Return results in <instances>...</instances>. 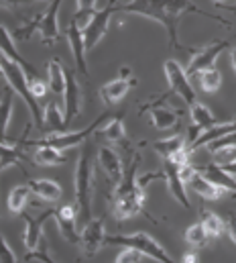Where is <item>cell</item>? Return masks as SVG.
I'll return each instance as SVG.
<instances>
[{
  "mask_svg": "<svg viewBox=\"0 0 236 263\" xmlns=\"http://www.w3.org/2000/svg\"><path fill=\"white\" fill-rule=\"evenodd\" d=\"M116 12H126V14H139L145 18H151L155 23H161L167 31L169 37V47L175 49H185V45L179 41V23L185 14H200L218 21L224 27H230L228 21L218 18L214 14H208L206 10L198 8L191 0H130L128 4H118Z\"/></svg>",
  "mask_w": 236,
  "mask_h": 263,
  "instance_id": "obj_1",
  "label": "cell"
},
{
  "mask_svg": "<svg viewBox=\"0 0 236 263\" xmlns=\"http://www.w3.org/2000/svg\"><path fill=\"white\" fill-rule=\"evenodd\" d=\"M139 161L141 155L136 153L132 157V161L128 163V167L124 170V178L122 182L114 188V216L116 220H126L132 218L136 214H145V188L139 184L136 178V170H139Z\"/></svg>",
  "mask_w": 236,
  "mask_h": 263,
  "instance_id": "obj_2",
  "label": "cell"
},
{
  "mask_svg": "<svg viewBox=\"0 0 236 263\" xmlns=\"http://www.w3.org/2000/svg\"><path fill=\"white\" fill-rule=\"evenodd\" d=\"M92 196H94V151L82 149L75 165V202L80 220L86 224L92 220Z\"/></svg>",
  "mask_w": 236,
  "mask_h": 263,
  "instance_id": "obj_3",
  "label": "cell"
},
{
  "mask_svg": "<svg viewBox=\"0 0 236 263\" xmlns=\"http://www.w3.org/2000/svg\"><path fill=\"white\" fill-rule=\"evenodd\" d=\"M0 67H2V71H4L6 84H8V86L14 90V94L21 96V98L25 100V104L29 106V112H31L35 125H37L39 129H43V127H45V117H43V110H41L37 98H35V96L31 94V90H29V80H27L25 69L18 66V64H14V62L2 58V55H0Z\"/></svg>",
  "mask_w": 236,
  "mask_h": 263,
  "instance_id": "obj_4",
  "label": "cell"
},
{
  "mask_svg": "<svg viewBox=\"0 0 236 263\" xmlns=\"http://www.w3.org/2000/svg\"><path fill=\"white\" fill-rule=\"evenodd\" d=\"M106 243L110 245H120V247H132L136 251H141L145 257H151L157 263H173L169 257V253L163 249L161 243H157L151 235L147 233H134V235H112L106 237Z\"/></svg>",
  "mask_w": 236,
  "mask_h": 263,
  "instance_id": "obj_5",
  "label": "cell"
},
{
  "mask_svg": "<svg viewBox=\"0 0 236 263\" xmlns=\"http://www.w3.org/2000/svg\"><path fill=\"white\" fill-rule=\"evenodd\" d=\"M108 115H102V117H98L92 125H88L86 129H82V131H61V133H51V135H45L41 141H29V145H33V147H41V145H49V147H55L59 151H63V149H71V147H77V145H82L92 133L98 131V125L106 119Z\"/></svg>",
  "mask_w": 236,
  "mask_h": 263,
  "instance_id": "obj_6",
  "label": "cell"
},
{
  "mask_svg": "<svg viewBox=\"0 0 236 263\" xmlns=\"http://www.w3.org/2000/svg\"><path fill=\"white\" fill-rule=\"evenodd\" d=\"M116 10H118V0H108L106 8L94 12L90 25L84 29V41H86V49H88V51L94 49V47L102 41V37H104L106 31H108L110 18H112V14H114Z\"/></svg>",
  "mask_w": 236,
  "mask_h": 263,
  "instance_id": "obj_7",
  "label": "cell"
},
{
  "mask_svg": "<svg viewBox=\"0 0 236 263\" xmlns=\"http://www.w3.org/2000/svg\"><path fill=\"white\" fill-rule=\"evenodd\" d=\"M163 69H165V78H167V84H169V88H171L173 94H177V96H179L183 102H187L189 106H191L193 102H198L195 92H193V88H191V80L187 78L185 69L179 66V62L167 60Z\"/></svg>",
  "mask_w": 236,
  "mask_h": 263,
  "instance_id": "obj_8",
  "label": "cell"
},
{
  "mask_svg": "<svg viewBox=\"0 0 236 263\" xmlns=\"http://www.w3.org/2000/svg\"><path fill=\"white\" fill-rule=\"evenodd\" d=\"M224 49H228V41H214V43L202 47L200 51H195V53L191 55V60H189V66L185 69L187 78H195V76H200L204 69L214 67L216 60L220 58V53H222Z\"/></svg>",
  "mask_w": 236,
  "mask_h": 263,
  "instance_id": "obj_9",
  "label": "cell"
},
{
  "mask_svg": "<svg viewBox=\"0 0 236 263\" xmlns=\"http://www.w3.org/2000/svg\"><path fill=\"white\" fill-rule=\"evenodd\" d=\"M80 243H82V249L88 257L96 255L102 249V245L106 243L104 220L102 218H92L90 222H86L82 233H80Z\"/></svg>",
  "mask_w": 236,
  "mask_h": 263,
  "instance_id": "obj_10",
  "label": "cell"
},
{
  "mask_svg": "<svg viewBox=\"0 0 236 263\" xmlns=\"http://www.w3.org/2000/svg\"><path fill=\"white\" fill-rule=\"evenodd\" d=\"M132 86H134V78H132L130 67H122L118 78H114L112 82H106L100 88V98L104 100V104H116L128 94Z\"/></svg>",
  "mask_w": 236,
  "mask_h": 263,
  "instance_id": "obj_11",
  "label": "cell"
},
{
  "mask_svg": "<svg viewBox=\"0 0 236 263\" xmlns=\"http://www.w3.org/2000/svg\"><path fill=\"white\" fill-rule=\"evenodd\" d=\"M65 92H63V123L65 129L69 127V123L80 115V102H82V92H80V84L75 80L73 71H65Z\"/></svg>",
  "mask_w": 236,
  "mask_h": 263,
  "instance_id": "obj_12",
  "label": "cell"
},
{
  "mask_svg": "<svg viewBox=\"0 0 236 263\" xmlns=\"http://www.w3.org/2000/svg\"><path fill=\"white\" fill-rule=\"evenodd\" d=\"M53 214H55V208H51V210H45V212H41L39 216H31V214H23V218H25V247H27V253H33V251H37V247H39V241H41V227L49 220V218H53Z\"/></svg>",
  "mask_w": 236,
  "mask_h": 263,
  "instance_id": "obj_13",
  "label": "cell"
},
{
  "mask_svg": "<svg viewBox=\"0 0 236 263\" xmlns=\"http://www.w3.org/2000/svg\"><path fill=\"white\" fill-rule=\"evenodd\" d=\"M61 2L63 0H51L49 8L45 12H41V23H39V35H41V41L45 45H53L59 41V23H57V14L59 8H61Z\"/></svg>",
  "mask_w": 236,
  "mask_h": 263,
  "instance_id": "obj_14",
  "label": "cell"
},
{
  "mask_svg": "<svg viewBox=\"0 0 236 263\" xmlns=\"http://www.w3.org/2000/svg\"><path fill=\"white\" fill-rule=\"evenodd\" d=\"M53 218H55V222H57V229H59V233H61V237H63L67 243H77V241H80L75 206L67 204V206L55 208Z\"/></svg>",
  "mask_w": 236,
  "mask_h": 263,
  "instance_id": "obj_15",
  "label": "cell"
},
{
  "mask_svg": "<svg viewBox=\"0 0 236 263\" xmlns=\"http://www.w3.org/2000/svg\"><path fill=\"white\" fill-rule=\"evenodd\" d=\"M195 172L200 176H204L208 182H212L214 186L222 188L224 192H232L236 194V178L232 174H228L220 163H208V165H195Z\"/></svg>",
  "mask_w": 236,
  "mask_h": 263,
  "instance_id": "obj_16",
  "label": "cell"
},
{
  "mask_svg": "<svg viewBox=\"0 0 236 263\" xmlns=\"http://www.w3.org/2000/svg\"><path fill=\"white\" fill-rule=\"evenodd\" d=\"M98 165L104 170L106 178L112 182L114 188L122 182V178H124V165H122V159H120V155H118L114 149L102 147L98 151Z\"/></svg>",
  "mask_w": 236,
  "mask_h": 263,
  "instance_id": "obj_17",
  "label": "cell"
},
{
  "mask_svg": "<svg viewBox=\"0 0 236 263\" xmlns=\"http://www.w3.org/2000/svg\"><path fill=\"white\" fill-rule=\"evenodd\" d=\"M189 119L193 123V129H189V145L202 135L204 131L212 129L216 125V119L214 115L208 110V106H204L202 102H193L189 106Z\"/></svg>",
  "mask_w": 236,
  "mask_h": 263,
  "instance_id": "obj_18",
  "label": "cell"
},
{
  "mask_svg": "<svg viewBox=\"0 0 236 263\" xmlns=\"http://www.w3.org/2000/svg\"><path fill=\"white\" fill-rule=\"evenodd\" d=\"M163 180L167 182V188L171 192V196L183 208H191V202L187 200V192H185V184L179 178V165H175L171 159H165V170H163Z\"/></svg>",
  "mask_w": 236,
  "mask_h": 263,
  "instance_id": "obj_19",
  "label": "cell"
},
{
  "mask_svg": "<svg viewBox=\"0 0 236 263\" xmlns=\"http://www.w3.org/2000/svg\"><path fill=\"white\" fill-rule=\"evenodd\" d=\"M67 41H69V47L73 51V60H75V66L77 71L88 76V64H86V41H84V31L71 21L69 27H67Z\"/></svg>",
  "mask_w": 236,
  "mask_h": 263,
  "instance_id": "obj_20",
  "label": "cell"
},
{
  "mask_svg": "<svg viewBox=\"0 0 236 263\" xmlns=\"http://www.w3.org/2000/svg\"><path fill=\"white\" fill-rule=\"evenodd\" d=\"M143 110H151V123L155 129L159 131H171L179 125V117L173 108L165 106V104H149V106H143Z\"/></svg>",
  "mask_w": 236,
  "mask_h": 263,
  "instance_id": "obj_21",
  "label": "cell"
},
{
  "mask_svg": "<svg viewBox=\"0 0 236 263\" xmlns=\"http://www.w3.org/2000/svg\"><path fill=\"white\" fill-rule=\"evenodd\" d=\"M0 55H2V58H6V60H10V62H14V64H18L25 71H29L31 76H35L33 66H31V64H27V62L23 60V55L16 51L14 37H12V33H10L4 25H0Z\"/></svg>",
  "mask_w": 236,
  "mask_h": 263,
  "instance_id": "obj_22",
  "label": "cell"
},
{
  "mask_svg": "<svg viewBox=\"0 0 236 263\" xmlns=\"http://www.w3.org/2000/svg\"><path fill=\"white\" fill-rule=\"evenodd\" d=\"M12 102H14V90L6 86L2 98H0V141L8 143V123L12 117Z\"/></svg>",
  "mask_w": 236,
  "mask_h": 263,
  "instance_id": "obj_23",
  "label": "cell"
},
{
  "mask_svg": "<svg viewBox=\"0 0 236 263\" xmlns=\"http://www.w3.org/2000/svg\"><path fill=\"white\" fill-rule=\"evenodd\" d=\"M189 188H191V192H195L198 196H202L204 200H218V198H222V194H224L222 188L214 186L212 182H208V180H206L204 176H200L198 172H195L193 178L189 180Z\"/></svg>",
  "mask_w": 236,
  "mask_h": 263,
  "instance_id": "obj_24",
  "label": "cell"
},
{
  "mask_svg": "<svg viewBox=\"0 0 236 263\" xmlns=\"http://www.w3.org/2000/svg\"><path fill=\"white\" fill-rule=\"evenodd\" d=\"M29 186L35 196L43 198L47 202H55L61 198V186L55 180H33V182H29Z\"/></svg>",
  "mask_w": 236,
  "mask_h": 263,
  "instance_id": "obj_25",
  "label": "cell"
},
{
  "mask_svg": "<svg viewBox=\"0 0 236 263\" xmlns=\"http://www.w3.org/2000/svg\"><path fill=\"white\" fill-rule=\"evenodd\" d=\"M33 161L37 163V165H45V167H55V165H61V163H65L67 161V157L55 149V147H49V145H41L37 151H35V155H33Z\"/></svg>",
  "mask_w": 236,
  "mask_h": 263,
  "instance_id": "obj_26",
  "label": "cell"
},
{
  "mask_svg": "<svg viewBox=\"0 0 236 263\" xmlns=\"http://www.w3.org/2000/svg\"><path fill=\"white\" fill-rule=\"evenodd\" d=\"M153 147H155V151H157L163 159H171L177 151L185 149V137H183V135H171V137H167V139L155 141Z\"/></svg>",
  "mask_w": 236,
  "mask_h": 263,
  "instance_id": "obj_27",
  "label": "cell"
},
{
  "mask_svg": "<svg viewBox=\"0 0 236 263\" xmlns=\"http://www.w3.org/2000/svg\"><path fill=\"white\" fill-rule=\"evenodd\" d=\"M23 149H21V143H14V145H8V143H2L0 141V172L10 167V165H21V159H23Z\"/></svg>",
  "mask_w": 236,
  "mask_h": 263,
  "instance_id": "obj_28",
  "label": "cell"
},
{
  "mask_svg": "<svg viewBox=\"0 0 236 263\" xmlns=\"http://www.w3.org/2000/svg\"><path fill=\"white\" fill-rule=\"evenodd\" d=\"M65 67L59 64L57 60H51L49 62V66H47V73H49V88L53 90V94H57V96H63V92H65Z\"/></svg>",
  "mask_w": 236,
  "mask_h": 263,
  "instance_id": "obj_29",
  "label": "cell"
},
{
  "mask_svg": "<svg viewBox=\"0 0 236 263\" xmlns=\"http://www.w3.org/2000/svg\"><path fill=\"white\" fill-rule=\"evenodd\" d=\"M31 194H33L31 186H16V188H12L10 194H8V200H6L8 210H12L14 214H23V210H25Z\"/></svg>",
  "mask_w": 236,
  "mask_h": 263,
  "instance_id": "obj_30",
  "label": "cell"
},
{
  "mask_svg": "<svg viewBox=\"0 0 236 263\" xmlns=\"http://www.w3.org/2000/svg\"><path fill=\"white\" fill-rule=\"evenodd\" d=\"M200 222L204 224V229H206V233L210 235V239H212V237H220V235L226 231L224 218H220V216H218L216 212H212V210H202Z\"/></svg>",
  "mask_w": 236,
  "mask_h": 263,
  "instance_id": "obj_31",
  "label": "cell"
},
{
  "mask_svg": "<svg viewBox=\"0 0 236 263\" xmlns=\"http://www.w3.org/2000/svg\"><path fill=\"white\" fill-rule=\"evenodd\" d=\"M198 80H200V88H202L204 92H208V94L220 90V86H222V73H220V69H216V67L204 69V71L198 76Z\"/></svg>",
  "mask_w": 236,
  "mask_h": 263,
  "instance_id": "obj_32",
  "label": "cell"
},
{
  "mask_svg": "<svg viewBox=\"0 0 236 263\" xmlns=\"http://www.w3.org/2000/svg\"><path fill=\"white\" fill-rule=\"evenodd\" d=\"M183 237H185V243L191 245V247H206L208 241H210V235L206 233L202 222H193L191 227H187Z\"/></svg>",
  "mask_w": 236,
  "mask_h": 263,
  "instance_id": "obj_33",
  "label": "cell"
},
{
  "mask_svg": "<svg viewBox=\"0 0 236 263\" xmlns=\"http://www.w3.org/2000/svg\"><path fill=\"white\" fill-rule=\"evenodd\" d=\"M43 117H45V127H47V129H51V131H55V133L65 131V123H63V119H61V110H59L55 100H51V102L45 106Z\"/></svg>",
  "mask_w": 236,
  "mask_h": 263,
  "instance_id": "obj_34",
  "label": "cell"
},
{
  "mask_svg": "<svg viewBox=\"0 0 236 263\" xmlns=\"http://www.w3.org/2000/svg\"><path fill=\"white\" fill-rule=\"evenodd\" d=\"M100 133H102L110 143H120V141L124 139V135H126V129H124L122 119H120V117H114V119H110V121L100 129Z\"/></svg>",
  "mask_w": 236,
  "mask_h": 263,
  "instance_id": "obj_35",
  "label": "cell"
},
{
  "mask_svg": "<svg viewBox=\"0 0 236 263\" xmlns=\"http://www.w3.org/2000/svg\"><path fill=\"white\" fill-rule=\"evenodd\" d=\"M145 255L141 253V251H136V249H132V247H126V249H122L120 253H118L116 257V263H141Z\"/></svg>",
  "mask_w": 236,
  "mask_h": 263,
  "instance_id": "obj_36",
  "label": "cell"
},
{
  "mask_svg": "<svg viewBox=\"0 0 236 263\" xmlns=\"http://www.w3.org/2000/svg\"><path fill=\"white\" fill-rule=\"evenodd\" d=\"M29 90H31V94L39 100V98H43V96L47 94V84H45L43 80H39L37 76H33V78L29 80Z\"/></svg>",
  "mask_w": 236,
  "mask_h": 263,
  "instance_id": "obj_37",
  "label": "cell"
},
{
  "mask_svg": "<svg viewBox=\"0 0 236 263\" xmlns=\"http://www.w3.org/2000/svg\"><path fill=\"white\" fill-rule=\"evenodd\" d=\"M0 263H18L14 251L10 249V245L6 243V239L0 235Z\"/></svg>",
  "mask_w": 236,
  "mask_h": 263,
  "instance_id": "obj_38",
  "label": "cell"
},
{
  "mask_svg": "<svg viewBox=\"0 0 236 263\" xmlns=\"http://www.w3.org/2000/svg\"><path fill=\"white\" fill-rule=\"evenodd\" d=\"M224 227H226V233H228L230 241L236 245V212H228L224 216Z\"/></svg>",
  "mask_w": 236,
  "mask_h": 263,
  "instance_id": "obj_39",
  "label": "cell"
},
{
  "mask_svg": "<svg viewBox=\"0 0 236 263\" xmlns=\"http://www.w3.org/2000/svg\"><path fill=\"white\" fill-rule=\"evenodd\" d=\"M96 4L98 0H75L77 12H96Z\"/></svg>",
  "mask_w": 236,
  "mask_h": 263,
  "instance_id": "obj_40",
  "label": "cell"
},
{
  "mask_svg": "<svg viewBox=\"0 0 236 263\" xmlns=\"http://www.w3.org/2000/svg\"><path fill=\"white\" fill-rule=\"evenodd\" d=\"M27 259H35V261H41V263H57L49 253H47V249H45V251H33V253H27Z\"/></svg>",
  "mask_w": 236,
  "mask_h": 263,
  "instance_id": "obj_41",
  "label": "cell"
},
{
  "mask_svg": "<svg viewBox=\"0 0 236 263\" xmlns=\"http://www.w3.org/2000/svg\"><path fill=\"white\" fill-rule=\"evenodd\" d=\"M181 263H200V257L195 251H187L183 257H181Z\"/></svg>",
  "mask_w": 236,
  "mask_h": 263,
  "instance_id": "obj_42",
  "label": "cell"
},
{
  "mask_svg": "<svg viewBox=\"0 0 236 263\" xmlns=\"http://www.w3.org/2000/svg\"><path fill=\"white\" fill-rule=\"evenodd\" d=\"M21 2H25V0H0V6H2V8H14V6H18Z\"/></svg>",
  "mask_w": 236,
  "mask_h": 263,
  "instance_id": "obj_43",
  "label": "cell"
},
{
  "mask_svg": "<svg viewBox=\"0 0 236 263\" xmlns=\"http://www.w3.org/2000/svg\"><path fill=\"white\" fill-rule=\"evenodd\" d=\"M222 167H224V170H226L228 174H232V176H236V159H234V161H230V163H224Z\"/></svg>",
  "mask_w": 236,
  "mask_h": 263,
  "instance_id": "obj_44",
  "label": "cell"
},
{
  "mask_svg": "<svg viewBox=\"0 0 236 263\" xmlns=\"http://www.w3.org/2000/svg\"><path fill=\"white\" fill-rule=\"evenodd\" d=\"M230 64H232V69H234V73H236V47L230 49Z\"/></svg>",
  "mask_w": 236,
  "mask_h": 263,
  "instance_id": "obj_45",
  "label": "cell"
},
{
  "mask_svg": "<svg viewBox=\"0 0 236 263\" xmlns=\"http://www.w3.org/2000/svg\"><path fill=\"white\" fill-rule=\"evenodd\" d=\"M212 2H214V4H216V6H220V4H222V2H224V0H212Z\"/></svg>",
  "mask_w": 236,
  "mask_h": 263,
  "instance_id": "obj_46",
  "label": "cell"
},
{
  "mask_svg": "<svg viewBox=\"0 0 236 263\" xmlns=\"http://www.w3.org/2000/svg\"><path fill=\"white\" fill-rule=\"evenodd\" d=\"M0 80H6V78H4V71H2V67H0Z\"/></svg>",
  "mask_w": 236,
  "mask_h": 263,
  "instance_id": "obj_47",
  "label": "cell"
},
{
  "mask_svg": "<svg viewBox=\"0 0 236 263\" xmlns=\"http://www.w3.org/2000/svg\"><path fill=\"white\" fill-rule=\"evenodd\" d=\"M228 8H230V10H232V12H236V4H234V6H228Z\"/></svg>",
  "mask_w": 236,
  "mask_h": 263,
  "instance_id": "obj_48",
  "label": "cell"
}]
</instances>
